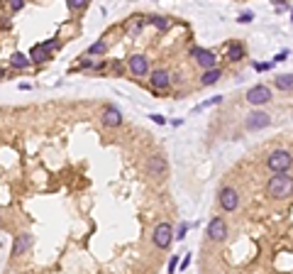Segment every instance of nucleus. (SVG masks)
Returning <instances> with one entry per match:
<instances>
[{
	"mask_svg": "<svg viewBox=\"0 0 293 274\" xmlns=\"http://www.w3.org/2000/svg\"><path fill=\"white\" fill-rule=\"evenodd\" d=\"M252 17H254V15H252V13H244V15H239V22H249Z\"/></svg>",
	"mask_w": 293,
	"mask_h": 274,
	"instance_id": "25",
	"label": "nucleus"
},
{
	"mask_svg": "<svg viewBox=\"0 0 293 274\" xmlns=\"http://www.w3.org/2000/svg\"><path fill=\"white\" fill-rule=\"evenodd\" d=\"M291 164H293L291 154H288V152H283V150L271 152V154H269V159H266V166H269L271 172H276V174H286V172L291 169Z\"/></svg>",
	"mask_w": 293,
	"mask_h": 274,
	"instance_id": "2",
	"label": "nucleus"
},
{
	"mask_svg": "<svg viewBox=\"0 0 293 274\" xmlns=\"http://www.w3.org/2000/svg\"><path fill=\"white\" fill-rule=\"evenodd\" d=\"M266 191L271 198H286L293 193V177L288 174H274L266 184Z\"/></svg>",
	"mask_w": 293,
	"mask_h": 274,
	"instance_id": "1",
	"label": "nucleus"
},
{
	"mask_svg": "<svg viewBox=\"0 0 293 274\" xmlns=\"http://www.w3.org/2000/svg\"><path fill=\"white\" fill-rule=\"evenodd\" d=\"M171 240H174L171 225H169V223H159V225L154 228V245L156 247H169L171 245Z\"/></svg>",
	"mask_w": 293,
	"mask_h": 274,
	"instance_id": "5",
	"label": "nucleus"
},
{
	"mask_svg": "<svg viewBox=\"0 0 293 274\" xmlns=\"http://www.w3.org/2000/svg\"><path fill=\"white\" fill-rule=\"evenodd\" d=\"M86 5H88V0H69L71 10H81V8H86Z\"/></svg>",
	"mask_w": 293,
	"mask_h": 274,
	"instance_id": "20",
	"label": "nucleus"
},
{
	"mask_svg": "<svg viewBox=\"0 0 293 274\" xmlns=\"http://www.w3.org/2000/svg\"><path fill=\"white\" fill-rule=\"evenodd\" d=\"M191 54L198 59V64H200V66H205L208 71L215 66V54H213V52H205V49H193Z\"/></svg>",
	"mask_w": 293,
	"mask_h": 274,
	"instance_id": "12",
	"label": "nucleus"
},
{
	"mask_svg": "<svg viewBox=\"0 0 293 274\" xmlns=\"http://www.w3.org/2000/svg\"><path fill=\"white\" fill-rule=\"evenodd\" d=\"M29 245H32V235H29V233L17 235V237H15V245H13V252H10V255H13V257H20L25 250H29Z\"/></svg>",
	"mask_w": 293,
	"mask_h": 274,
	"instance_id": "10",
	"label": "nucleus"
},
{
	"mask_svg": "<svg viewBox=\"0 0 293 274\" xmlns=\"http://www.w3.org/2000/svg\"><path fill=\"white\" fill-rule=\"evenodd\" d=\"M49 44H39V47H34L32 52H29V59L32 61H49Z\"/></svg>",
	"mask_w": 293,
	"mask_h": 274,
	"instance_id": "14",
	"label": "nucleus"
},
{
	"mask_svg": "<svg viewBox=\"0 0 293 274\" xmlns=\"http://www.w3.org/2000/svg\"><path fill=\"white\" fill-rule=\"evenodd\" d=\"M100 52H105V42H98V44H93L88 49V54H100Z\"/></svg>",
	"mask_w": 293,
	"mask_h": 274,
	"instance_id": "21",
	"label": "nucleus"
},
{
	"mask_svg": "<svg viewBox=\"0 0 293 274\" xmlns=\"http://www.w3.org/2000/svg\"><path fill=\"white\" fill-rule=\"evenodd\" d=\"M186 230H188V225H186V223H183L181 228H179V233H176V240H181L183 235H186Z\"/></svg>",
	"mask_w": 293,
	"mask_h": 274,
	"instance_id": "23",
	"label": "nucleus"
},
{
	"mask_svg": "<svg viewBox=\"0 0 293 274\" xmlns=\"http://www.w3.org/2000/svg\"><path fill=\"white\" fill-rule=\"evenodd\" d=\"M220 76H223V71H220V68H210V71H205V74H203V79H200V81L205 83V86H210V83L218 81Z\"/></svg>",
	"mask_w": 293,
	"mask_h": 274,
	"instance_id": "17",
	"label": "nucleus"
},
{
	"mask_svg": "<svg viewBox=\"0 0 293 274\" xmlns=\"http://www.w3.org/2000/svg\"><path fill=\"white\" fill-rule=\"evenodd\" d=\"M220 206H223L225 211H237V206H239L237 191L230 189V186H223L220 189Z\"/></svg>",
	"mask_w": 293,
	"mask_h": 274,
	"instance_id": "7",
	"label": "nucleus"
},
{
	"mask_svg": "<svg viewBox=\"0 0 293 274\" xmlns=\"http://www.w3.org/2000/svg\"><path fill=\"white\" fill-rule=\"evenodd\" d=\"M127 64H130V71H132L135 76H144V74L149 71V61H147V56H142V54H135Z\"/></svg>",
	"mask_w": 293,
	"mask_h": 274,
	"instance_id": "8",
	"label": "nucleus"
},
{
	"mask_svg": "<svg viewBox=\"0 0 293 274\" xmlns=\"http://www.w3.org/2000/svg\"><path fill=\"white\" fill-rule=\"evenodd\" d=\"M22 8V0H13V10H20Z\"/></svg>",
	"mask_w": 293,
	"mask_h": 274,
	"instance_id": "27",
	"label": "nucleus"
},
{
	"mask_svg": "<svg viewBox=\"0 0 293 274\" xmlns=\"http://www.w3.org/2000/svg\"><path fill=\"white\" fill-rule=\"evenodd\" d=\"M208 237L210 240H215V243H223L225 237H227V223H225V218H213L210 220Z\"/></svg>",
	"mask_w": 293,
	"mask_h": 274,
	"instance_id": "6",
	"label": "nucleus"
},
{
	"mask_svg": "<svg viewBox=\"0 0 293 274\" xmlns=\"http://www.w3.org/2000/svg\"><path fill=\"white\" fill-rule=\"evenodd\" d=\"M149 22H154V27H156V29H166L169 27L166 17H156V15H154V17H149Z\"/></svg>",
	"mask_w": 293,
	"mask_h": 274,
	"instance_id": "19",
	"label": "nucleus"
},
{
	"mask_svg": "<svg viewBox=\"0 0 293 274\" xmlns=\"http://www.w3.org/2000/svg\"><path fill=\"white\" fill-rule=\"evenodd\" d=\"M176 264H179V255H176V257H171V264H169V272H174V269H176Z\"/></svg>",
	"mask_w": 293,
	"mask_h": 274,
	"instance_id": "24",
	"label": "nucleus"
},
{
	"mask_svg": "<svg viewBox=\"0 0 293 274\" xmlns=\"http://www.w3.org/2000/svg\"><path fill=\"white\" fill-rule=\"evenodd\" d=\"M140 27H142L140 20H132V25H130V35H137V32H140Z\"/></svg>",
	"mask_w": 293,
	"mask_h": 274,
	"instance_id": "22",
	"label": "nucleus"
},
{
	"mask_svg": "<svg viewBox=\"0 0 293 274\" xmlns=\"http://www.w3.org/2000/svg\"><path fill=\"white\" fill-rule=\"evenodd\" d=\"M269 100H271V91L266 86H252L247 91V103H252V106H264Z\"/></svg>",
	"mask_w": 293,
	"mask_h": 274,
	"instance_id": "4",
	"label": "nucleus"
},
{
	"mask_svg": "<svg viewBox=\"0 0 293 274\" xmlns=\"http://www.w3.org/2000/svg\"><path fill=\"white\" fill-rule=\"evenodd\" d=\"M188 264H191V257H188V255H186V257H183V262H181V267H183V269H186V267H188Z\"/></svg>",
	"mask_w": 293,
	"mask_h": 274,
	"instance_id": "28",
	"label": "nucleus"
},
{
	"mask_svg": "<svg viewBox=\"0 0 293 274\" xmlns=\"http://www.w3.org/2000/svg\"><path fill=\"white\" fill-rule=\"evenodd\" d=\"M242 56H244V47H242L239 42H235V44L227 49V59H230V61H239Z\"/></svg>",
	"mask_w": 293,
	"mask_h": 274,
	"instance_id": "15",
	"label": "nucleus"
},
{
	"mask_svg": "<svg viewBox=\"0 0 293 274\" xmlns=\"http://www.w3.org/2000/svg\"><path fill=\"white\" fill-rule=\"evenodd\" d=\"M149 83H152L154 88H166L169 83H171V76H169V71H164V68H156V71H152Z\"/></svg>",
	"mask_w": 293,
	"mask_h": 274,
	"instance_id": "11",
	"label": "nucleus"
},
{
	"mask_svg": "<svg viewBox=\"0 0 293 274\" xmlns=\"http://www.w3.org/2000/svg\"><path fill=\"white\" fill-rule=\"evenodd\" d=\"M276 88L281 91H293V74H283L276 79Z\"/></svg>",
	"mask_w": 293,
	"mask_h": 274,
	"instance_id": "16",
	"label": "nucleus"
},
{
	"mask_svg": "<svg viewBox=\"0 0 293 274\" xmlns=\"http://www.w3.org/2000/svg\"><path fill=\"white\" fill-rule=\"evenodd\" d=\"M152 120H154V123H159V125H164V123H166V120H164L161 115H152Z\"/></svg>",
	"mask_w": 293,
	"mask_h": 274,
	"instance_id": "26",
	"label": "nucleus"
},
{
	"mask_svg": "<svg viewBox=\"0 0 293 274\" xmlns=\"http://www.w3.org/2000/svg\"><path fill=\"white\" fill-rule=\"evenodd\" d=\"M103 123L108 125V127L122 125V113H120L117 108H105V113H103Z\"/></svg>",
	"mask_w": 293,
	"mask_h": 274,
	"instance_id": "13",
	"label": "nucleus"
},
{
	"mask_svg": "<svg viewBox=\"0 0 293 274\" xmlns=\"http://www.w3.org/2000/svg\"><path fill=\"white\" fill-rule=\"evenodd\" d=\"M10 64H13L15 68H25L29 64V56H25V54H20V52H15L13 56H10Z\"/></svg>",
	"mask_w": 293,
	"mask_h": 274,
	"instance_id": "18",
	"label": "nucleus"
},
{
	"mask_svg": "<svg viewBox=\"0 0 293 274\" xmlns=\"http://www.w3.org/2000/svg\"><path fill=\"white\" fill-rule=\"evenodd\" d=\"M266 125H269V115L262 113V110L247 115V130H259V127H266Z\"/></svg>",
	"mask_w": 293,
	"mask_h": 274,
	"instance_id": "9",
	"label": "nucleus"
},
{
	"mask_svg": "<svg viewBox=\"0 0 293 274\" xmlns=\"http://www.w3.org/2000/svg\"><path fill=\"white\" fill-rule=\"evenodd\" d=\"M169 172V164H166V157H161V154H154L152 159L147 162V174L154 179H161L166 177Z\"/></svg>",
	"mask_w": 293,
	"mask_h": 274,
	"instance_id": "3",
	"label": "nucleus"
}]
</instances>
